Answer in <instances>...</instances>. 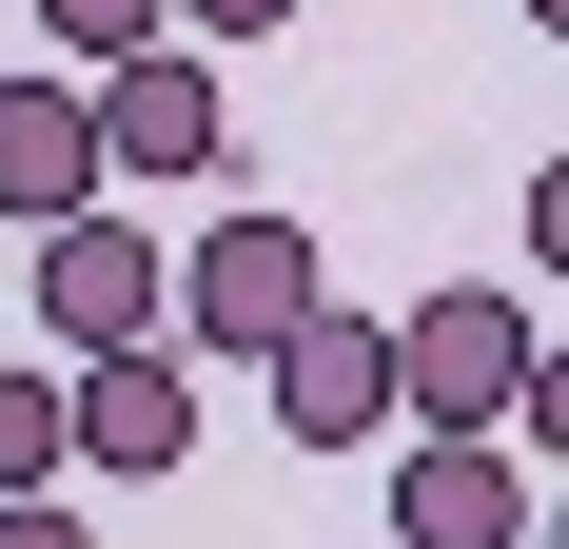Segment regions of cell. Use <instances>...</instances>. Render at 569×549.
Instances as JSON below:
<instances>
[{"mask_svg": "<svg viewBox=\"0 0 569 549\" xmlns=\"http://www.w3.org/2000/svg\"><path fill=\"white\" fill-rule=\"evenodd\" d=\"M79 197H118L99 177V99H79V59H40V79H0V217L40 236V217H79Z\"/></svg>", "mask_w": 569, "mask_h": 549, "instance_id": "ba28073f", "label": "cell"}, {"mask_svg": "<svg viewBox=\"0 0 569 549\" xmlns=\"http://www.w3.org/2000/svg\"><path fill=\"white\" fill-rule=\"evenodd\" d=\"M315 295H335V256H315L295 217H217L197 256H177V295H158V333H177V353H276V333L315 315Z\"/></svg>", "mask_w": 569, "mask_h": 549, "instance_id": "7a4b0ae2", "label": "cell"}, {"mask_svg": "<svg viewBox=\"0 0 569 549\" xmlns=\"http://www.w3.org/2000/svg\"><path fill=\"white\" fill-rule=\"evenodd\" d=\"M256 373H276V432L295 451H373V432H393V315H335V295H315Z\"/></svg>", "mask_w": 569, "mask_h": 549, "instance_id": "8992f818", "label": "cell"}, {"mask_svg": "<svg viewBox=\"0 0 569 549\" xmlns=\"http://www.w3.org/2000/svg\"><path fill=\"white\" fill-rule=\"evenodd\" d=\"M530 451L511 432H412L393 451V549H530Z\"/></svg>", "mask_w": 569, "mask_h": 549, "instance_id": "52a82bcc", "label": "cell"}, {"mask_svg": "<svg viewBox=\"0 0 569 549\" xmlns=\"http://www.w3.org/2000/svg\"><path fill=\"white\" fill-rule=\"evenodd\" d=\"M530 353H550V333H530V295L452 274V295H412V315H393V412H432V432H491V412L530 392Z\"/></svg>", "mask_w": 569, "mask_h": 549, "instance_id": "6da1fadb", "label": "cell"}, {"mask_svg": "<svg viewBox=\"0 0 569 549\" xmlns=\"http://www.w3.org/2000/svg\"><path fill=\"white\" fill-rule=\"evenodd\" d=\"M40 40L99 79V59H138V40H158V0H40Z\"/></svg>", "mask_w": 569, "mask_h": 549, "instance_id": "30bf717a", "label": "cell"}, {"mask_svg": "<svg viewBox=\"0 0 569 549\" xmlns=\"http://www.w3.org/2000/svg\"><path fill=\"white\" fill-rule=\"evenodd\" d=\"M158 20H177V40H276L295 0H158Z\"/></svg>", "mask_w": 569, "mask_h": 549, "instance_id": "8fae6325", "label": "cell"}, {"mask_svg": "<svg viewBox=\"0 0 569 549\" xmlns=\"http://www.w3.org/2000/svg\"><path fill=\"white\" fill-rule=\"evenodd\" d=\"M59 432H79V471H138V491H177V451H197V353H177V333L59 353Z\"/></svg>", "mask_w": 569, "mask_h": 549, "instance_id": "3957f363", "label": "cell"}, {"mask_svg": "<svg viewBox=\"0 0 569 549\" xmlns=\"http://www.w3.org/2000/svg\"><path fill=\"white\" fill-rule=\"evenodd\" d=\"M99 99V177H217V138H236V99H217V40H138V59H99L79 79Z\"/></svg>", "mask_w": 569, "mask_h": 549, "instance_id": "277c9868", "label": "cell"}, {"mask_svg": "<svg viewBox=\"0 0 569 549\" xmlns=\"http://www.w3.org/2000/svg\"><path fill=\"white\" fill-rule=\"evenodd\" d=\"M0 549H99V530H79L59 491H0Z\"/></svg>", "mask_w": 569, "mask_h": 549, "instance_id": "7c38bea8", "label": "cell"}, {"mask_svg": "<svg viewBox=\"0 0 569 549\" xmlns=\"http://www.w3.org/2000/svg\"><path fill=\"white\" fill-rule=\"evenodd\" d=\"M158 295H177V256L118 217V197L40 217V333H59V353H118V333H158Z\"/></svg>", "mask_w": 569, "mask_h": 549, "instance_id": "5b68a950", "label": "cell"}, {"mask_svg": "<svg viewBox=\"0 0 569 549\" xmlns=\"http://www.w3.org/2000/svg\"><path fill=\"white\" fill-rule=\"evenodd\" d=\"M79 471V432H59V373H20L0 353V491H59Z\"/></svg>", "mask_w": 569, "mask_h": 549, "instance_id": "9c48e42d", "label": "cell"}]
</instances>
